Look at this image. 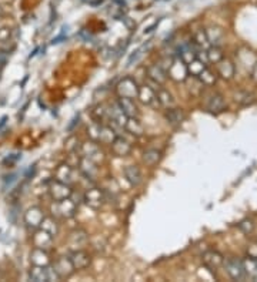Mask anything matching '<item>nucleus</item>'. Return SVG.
<instances>
[{
	"mask_svg": "<svg viewBox=\"0 0 257 282\" xmlns=\"http://www.w3.org/2000/svg\"><path fill=\"white\" fill-rule=\"evenodd\" d=\"M77 208H79V204L76 201H73L72 197H69V198H64L60 201H53L50 211L55 216V218L69 219V218H73L76 216Z\"/></svg>",
	"mask_w": 257,
	"mask_h": 282,
	"instance_id": "obj_1",
	"label": "nucleus"
},
{
	"mask_svg": "<svg viewBox=\"0 0 257 282\" xmlns=\"http://www.w3.org/2000/svg\"><path fill=\"white\" fill-rule=\"evenodd\" d=\"M139 88H140V86L137 84V82L133 77H123L116 86V93H117V97L134 100V99H137Z\"/></svg>",
	"mask_w": 257,
	"mask_h": 282,
	"instance_id": "obj_2",
	"label": "nucleus"
},
{
	"mask_svg": "<svg viewBox=\"0 0 257 282\" xmlns=\"http://www.w3.org/2000/svg\"><path fill=\"white\" fill-rule=\"evenodd\" d=\"M83 201L86 205H89L93 210H100L107 201L106 191L97 187L93 188H87L86 193L83 194Z\"/></svg>",
	"mask_w": 257,
	"mask_h": 282,
	"instance_id": "obj_3",
	"label": "nucleus"
},
{
	"mask_svg": "<svg viewBox=\"0 0 257 282\" xmlns=\"http://www.w3.org/2000/svg\"><path fill=\"white\" fill-rule=\"evenodd\" d=\"M29 277L32 281L36 282H49V281H57L59 277L56 275L55 269L52 266H39V265H33L30 272H29Z\"/></svg>",
	"mask_w": 257,
	"mask_h": 282,
	"instance_id": "obj_4",
	"label": "nucleus"
},
{
	"mask_svg": "<svg viewBox=\"0 0 257 282\" xmlns=\"http://www.w3.org/2000/svg\"><path fill=\"white\" fill-rule=\"evenodd\" d=\"M49 193H50V197H52L53 201H60V199L72 197L73 190H72L70 184H66V182L55 180L49 185Z\"/></svg>",
	"mask_w": 257,
	"mask_h": 282,
	"instance_id": "obj_5",
	"label": "nucleus"
},
{
	"mask_svg": "<svg viewBox=\"0 0 257 282\" xmlns=\"http://www.w3.org/2000/svg\"><path fill=\"white\" fill-rule=\"evenodd\" d=\"M187 73H189L187 65L180 57H176L171 60L170 67L167 68V77H170L174 82H183V80H186Z\"/></svg>",
	"mask_w": 257,
	"mask_h": 282,
	"instance_id": "obj_6",
	"label": "nucleus"
},
{
	"mask_svg": "<svg viewBox=\"0 0 257 282\" xmlns=\"http://www.w3.org/2000/svg\"><path fill=\"white\" fill-rule=\"evenodd\" d=\"M77 168L80 174L85 177L87 181H94L99 177V167L97 163L86 158V157H80L79 163H77Z\"/></svg>",
	"mask_w": 257,
	"mask_h": 282,
	"instance_id": "obj_7",
	"label": "nucleus"
},
{
	"mask_svg": "<svg viewBox=\"0 0 257 282\" xmlns=\"http://www.w3.org/2000/svg\"><path fill=\"white\" fill-rule=\"evenodd\" d=\"M56 272V275L59 277V280H64L73 275V272L76 271L72 261L69 257H59L57 260L55 261L53 266H52Z\"/></svg>",
	"mask_w": 257,
	"mask_h": 282,
	"instance_id": "obj_8",
	"label": "nucleus"
},
{
	"mask_svg": "<svg viewBox=\"0 0 257 282\" xmlns=\"http://www.w3.org/2000/svg\"><path fill=\"white\" fill-rule=\"evenodd\" d=\"M80 152H82V157H86V158H89L94 163H99V161L103 160V152L100 150V147L97 146V143L93 141V140L83 143L82 147H80Z\"/></svg>",
	"mask_w": 257,
	"mask_h": 282,
	"instance_id": "obj_9",
	"label": "nucleus"
},
{
	"mask_svg": "<svg viewBox=\"0 0 257 282\" xmlns=\"http://www.w3.org/2000/svg\"><path fill=\"white\" fill-rule=\"evenodd\" d=\"M69 258L72 261L74 269H77V271L86 269L92 264V257H90V254L87 251H85V249H76V251H73Z\"/></svg>",
	"mask_w": 257,
	"mask_h": 282,
	"instance_id": "obj_10",
	"label": "nucleus"
},
{
	"mask_svg": "<svg viewBox=\"0 0 257 282\" xmlns=\"http://www.w3.org/2000/svg\"><path fill=\"white\" fill-rule=\"evenodd\" d=\"M137 99L145 104V106H150V107H157V99H156V88L150 87L149 84H145L139 88V94Z\"/></svg>",
	"mask_w": 257,
	"mask_h": 282,
	"instance_id": "obj_11",
	"label": "nucleus"
},
{
	"mask_svg": "<svg viewBox=\"0 0 257 282\" xmlns=\"http://www.w3.org/2000/svg\"><path fill=\"white\" fill-rule=\"evenodd\" d=\"M43 218H44V213L39 207H32L26 211L24 214V224L29 228H39L42 224Z\"/></svg>",
	"mask_w": 257,
	"mask_h": 282,
	"instance_id": "obj_12",
	"label": "nucleus"
},
{
	"mask_svg": "<svg viewBox=\"0 0 257 282\" xmlns=\"http://www.w3.org/2000/svg\"><path fill=\"white\" fill-rule=\"evenodd\" d=\"M147 77H149L150 82H153V83H156V84L160 86V84H165L166 83V80H167V71L159 65V63H156V65H151L147 67Z\"/></svg>",
	"mask_w": 257,
	"mask_h": 282,
	"instance_id": "obj_13",
	"label": "nucleus"
},
{
	"mask_svg": "<svg viewBox=\"0 0 257 282\" xmlns=\"http://www.w3.org/2000/svg\"><path fill=\"white\" fill-rule=\"evenodd\" d=\"M33 244L36 248H42V249H50L53 245V235L49 234L47 231H44L42 228H39L35 235H33Z\"/></svg>",
	"mask_w": 257,
	"mask_h": 282,
	"instance_id": "obj_14",
	"label": "nucleus"
},
{
	"mask_svg": "<svg viewBox=\"0 0 257 282\" xmlns=\"http://www.w3.org/2000/svg\"><path fill=\"white\" fill-rule=\"evenodd\" d=\"M74 170L70 164L64 163V164H60L55 173V180L57 181H62V182H66V184H72L74 181Z\"/></svg>",
	"mask_w": 257,
	"mask_h": 282,
	"instance_id": "obj_15",
	"label": "nucleus"
},
{
	"mask_svg": "<svg viewBox=\"0 0 257 282\" xmlns=\"http://www.w3.org/2000/svg\"><path fill=\"white\" fill-rule=\"evenodd\" d=\"M111 151L114 155L117 157H126L131 152V144L128 143V140L122 138V137H117L111 144Z\"/></svg>",
	"mask_w": 257,
	"mask_h": 282,
	"instance_id": "obj_16",
	"label": "nucleus"
},
{
	"mask_svg": "<svg viewBox=\"0 0 257 282\" xmlns=\"http://www.w3.org/2000/svg\"><path fill=\"white\" fill-rule=\"evenodd\" d=\"M30 262H32V265H39V266L50 265V257L47 254V249L35 247V249L30 252Z\"/></svg>",
	"mask_w": 257,
	"mask_h": 282,
	"instance_id": "obj_17",
	"label": "nucleus"
},
{
	"mask_svg": "<svg viewBox=\"0 0 257 282\" xmlns=\"http://www.w3.org/2000/svg\"><path fill=\"white\" fill-rule=\"evenodd\" d=\"M156 99H157V103L160 107L163 109H170V107H174V99L171 96V93L166 88H162L159 87L156 90Z\"/></svg>",
	"mask_w": 257,
	"mask_h": 282,
	"instance_id": "obj_18",
	"label": "nucleus"
},
{
	"mask_svg": "<svg viewBox=\"0 0 257 282\" xmlns=\"http://www.w3.org/2000/svg\"><path fill=\"white\" fill-rule=\"evenodd\" d=\"M116 103L119 104V107L122 109V111H123L128 117H137V116H139V109H137L134 100L119 97Z\"/></svg>",
	"mask_w": 257,
	"mask_h": 282,
	"instance_id": "obj_19",
	"label": "nucleus"
},
{
	"mask_svg": "<svg viewBox=\"0 0 257 282\" xmlns=\"http://www.w3.org/2000/svg\"><path fill=\"white\" fill-rule=\"evenodd\" d=\"M226 269L229 272V275L233 278V280H243L246 272H244V268H243V264L240 261H227L226 264Z\"/></svg>",
	"mask_w": 257,
	"mask_h": 282,
	"instance_id": "obj_20",
	"label": "nucleus"
},
{
	"mask_svg": "<svg viewBox=\"0 0 257 282\" xmlns=\"http://www.w3.org/2000/svg\"><path fill=\"white\" fill-rule=\"evenodd\" d=\"M117 138V134L113 127L107 126V124H100V133H99V140L97 143H102V144H111L114 140Z\"/></svg>",
	"mask_w": 257,
	"mask_h": 282,
	"instance_id": "obj_21",
	"label": "nucleus"
},
{
	"mask_svg": "<svg viewBox=\"0 0 257 282\" xmlns=\"http://www.w3.org/2000/svg\"><path fill=\"white\" fill-rule=\"evenodd\" d=\"M125 177H126L128 182L134 187L142 184V181H143V175H142V171L137 166H128L125 168Z\"/></svg>",
	"mask_w": 257,
	"mask_h": 282,
	"instance_id": "obj_22",
	"label": "nucleus"
},
{
	"mask_svg": "<svg viewBox=\"0 0 257 282\" xmlns=\"http://www.w3.org/2000/svg\"><path fill=\"white\" fill-rule=\"evenodd\" d=\"M165 117H166L167 123L171 124V126H179V124H182V121L184 120V114H183V111H182L180 109H174V107L166 109Z\"/></svg>",
	"mask_w": 257,
	"mask_h": 282,
	"instance_id": "obj_23",
	"label": "nucleus"
},
{
	"mask_svg": "<svg viewBox=\"0 0 257 282\" xmlns=\"http://www.w3.org/2000/svg\"><path fill=\"white\" fill-rule=\"evenodd\" d=\"M125 129L130 133V134H133V135H136V137H140V135H143V126H142V123L139 121V118L137 117H128V121H126V124H125Z\"/></svg>",
	"mask_w": 257,
	"mask_h": 282,
	"instance_id": "obj_24",
	"label": "nucleus"
},
{
	"mask_svg": "<svg viewBox=\"0 0 257 282\" xmlns=\"http://www.w3.org/2000/svg\"><path fill=\"white\" fill-rule=\"evenodd\" d=\"M70 242L76 248H80V247H83L89 242V234L86 232L85 230H76L70 234Z\"/></svg>",
	"mask_w": 257,
	"mask_h": 282,
	"instance_id": "obj_25",
	"label": "nucleus"
},
{
	"mask_svg": "<svg viewBox=\"0 0 257 282\" xmlns=\"http://www.w3.org/2000/svg\"><path fill=\"white\" fill-rule=\"evenodd\" d=\"M92 116H93L96 123L103 124L105 121L109 120V107H106L105 104H99L92 110Z\"/></svg>",
	"mask_w": 257,
	"mask_h": 282,
	"instance_id": "obj_26",
	"label": "nucleus"
},
{
	"mask_svg": "<svg viewBox=\"0 0 257 282\" xmlns=\"http://www.w3.org/2000/svg\"><path fill=\"white\" fill-rule=\"evenodd\" d=\"M39 228H42L44 231H47L49 234H52L53 237L59 232V224H57V221H56V218L53 217H44L43 218L42 224H40V227Z\"/></svg>",
	"mask_w": 257,
	"mask_h": 282,
	"instance_id": "obj_27",
	"label": "nucleus"
},
{
	"mask_svg": "<svg viewBox=\"0 0 257 282\" xmlns=\"http://www.w3.org/2000/svg\"><path fill=\"white\" fill-rule=\"evenodd\" d=\"M160 157H162V154H160V151H157V150H146V151L143 152V161H145L146 166H154V164H157L159 160H160Z\"/></svg>",
	"mask_w": 257,
	"mask_h": 282,
	"instance_id": "obj_28",
	"label": "nucleus"
},
{
	"mask_svg": "<svg viewBox=\"0 0 257 282\" xmlns=\"http://www.w3.org/2000/svg\"><path fill=\"white\" fill-rule=\"evenodd\" d=\"M223 106H224L223 99H221V96H219V94L212 96V97L209 99V101H207V107L212 110V111H219V110L223 109Z\"/></svg>",
	"mask_w": 257,
	"mask_h": 282,
	"instance_id": "obj_29",
	"label": "nucleus"
},
{
	"mask_svg": "<svg viewBox=\"0 0 257 282\" xmlns=\"http://www.w3.org/2000/svg\"><path fill=\"white\" fill-rule=\"evenodd\" d=\"M203 70H204V65H203L200 60H196V59H194V60H192V62L187 65V71L192 73L193 76H199Z\"/></svg>",
	"mask_w": 257,
	"mask_h": 282,
	"instance_id": "obj_30",
	"label": "nucleus"
},
{
	"mask_svg": "<svg viewBox=\"0 0 257 282\" xmlns=\"http://www.w3.org/2000/svg\"><path fill=\"white\" fill-rule=\"evenodd\" d=\"M99 133H100V123H96L94 121L93 124H90L87 127V135H89V138L93 140V141H96V143L99 140Z\"/></svg>",
	"mask_w": 257,
	"mask_h": 282,
	"instance_id": "obj_31",
	"label": "nucleus"
},
{
	"mask_svg": "<svg viewBox=\"0 0 257 282\" xmlns=\"http://www.w3.org/2000/svg\"><path fill=\"white\" fill-rule=\"evenodd\" d=\"M204 262L210 266H217L219 264H221V257L217 252H207L204 255Z\"/></svg>",
	"mask_w": 257,
	"mask_h": 282,
	"instance_id": "obj_32",
	"label": "nucleus"
},
{
	"mask_svg": "<svg viewBox=\"0 0 257 282\" xmlns=\"http://www.w3.org/2000/svg\"><path fill=\"white\" fill-rule=\"evenodd\" d=\"M199 76H200L202 82H203V83H206V84H212L214 80H216V77H214L213 74H212L209 70H206V68H204V70H203Z\"/></svg>",
	"mask_w": 257,
	"mask_h": 282,
	"instance_id": "obj_33",
	"label": "nucleus"
},
{
	"mask_svg": "<svg viewBox=\"0 0 257 282\" xmlns=\"http://www.w3.org/2000/svg\"><path fill=\"white\" fill-rule=\"evenodd\" d=\"M219 70H220V73H221V76H223V77H230V76L233 74V66L230 65V63L220 65Z\"/></svg>",
	"mask_w": 257,
	"mask_h": 282,
	"instance_id": "obj_34",
	"label": "nucleus"
},
{
	"mask_svg": "<svg viewBox=\"0 0 257 282\" xmlns=\"http://www.w3.org/2000/svg\"><path fill=\"white\" fill-rule=\"evenodd\" d=\"M207 37H209V40H210L212 43H219L217 39L221 37V33H220L219 29H210V30L207 32Z\"/></svg>",
	"mask_w": 257,
	"mask_h": 282,
	"instance_id": "obj_35",
	"label": "nucleus"
},
{
	"mask_svg": "<svg viewBox=\"0 0 257 282\" xmlns=\"http://www.w3.org/2000/svg\"><path fill=\"white\" fill-rule=\"evenodd\" d=\"M12 30L9 27H0V42H7L10 39Z\"/></svg>",
	"mask_w": 257,
	"mask_h": 282,
	"instance_id": "obj_36",
	"label": "nucleus"
},
{
	"mask_svg": "<svg viewBox=\"0 0 257 282\" xmlns=\"http://www.w3.org/2000/svg\"><path fill=\"white\" fill-rule=\"evenodd\" d=\"M209 59H210L212 62H219V60L221 59L220 50H219V49H212V50L209 51Z\"/></svg>",
	"mask_w": 257,
	"mask_h": 282,
	"instance_id": "obj_37",
	"label": "nucleus"
},
{
	"mask_svg": "<svg viewBox=\"0 0 257 282\" xmlns=\"http://www.w3.org/2000/svg\"><path fill=\"white\" fill-rule=\"evenodd\" d=\"M1 16H3V7L0 6V19H1Z\"/></svg>",
	"mask_w": 257,
	"mask_h": 282,
	"instance_id": "obj_38",
	"label": "nucleus"
},
{
	"mask_svg": "<svg viewBox=\"0 0 257 282\" xmlns=\"http://www.w3.org/2000/svg\"><path fill=\"white\" fill-rule=\"evenodd\" d=\"M253 74H255V77L257 79V66H256V68H255V73H253Z\"/></svg>",
	"mask_w": 257,
	"mask_h": 282,
	"instance_id": "obj_39",
	"label": "nucleus"
}]
</instances>
